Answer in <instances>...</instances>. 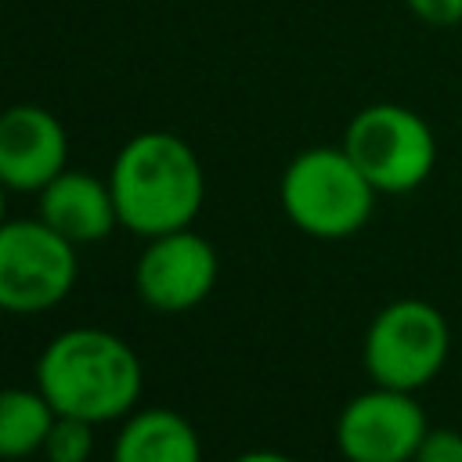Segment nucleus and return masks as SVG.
Segmentation results:
<instances>
[{"label":"nucleus","mask_w":462,"mask_h":462,"mask_svg":"<svg viewBox=\"0 0 462 462\" xmlns=\"http://www.w3.org/2000/svg\"><path fill=\"white\" fill-rule=\"evenodd\" d=\"M36 386L58 415H76L94 426L123 422L141 408L144 365L123 336L79 325L47 339L36 357Z\"/></svg>","instance_id":"nucleus-1"},{"label":"nucleus","mask_w":462,"mask_h":462,"mask_svg":"<svg viewBox=\"0 0 462 462\" xmlns=\"http://www.w3.org/2000/svg\"><path fill=\"white\" fill-rule=\"evenodd\" d=\"M119 227L137 238L191 227L206 202V173L195 148L170 130L130 137L108 170Z\"/></svg>","instance_id":"nucleus-2"},{"label":"nucleus","mask_w":462,"mask_h":462,"mask_svg":"<svg viewBox=\"0 0 462 462\" xmlns=\"http://www.w3.org/2000/svg\"><path fill=\"white\" fill-rule=\"evenodd\" d=\"M375 195L379 191L354 166L343 144H314L296 152L278 180V202L292 227L321 242L357 235L372 220Z\"/></svg>","instance_id":"nucleus-3"},{"label":"nucleus","mask_w":462,"mask_h":462,"mask_svg":"<svg viewBox=\"0 0 462 462\" xmlns=\"http://www.w3.org/2000/svg\"><path fill=\"white\" fill-rule=\"evenodd\" d=\"M343 148L379 195H408L433 173L437 137L430 123L397 101H372L350 116Z\"/></svg>","instance_id":"nucleus-4"},{"label":"nucleus","mask_w":462,"mask_h":462,"mask_svg":"<svg viewBox=\"0 0 462 462\" xmlns=\"http://www.w3.org/2000/svg\"><path fill=\"white\" fill-rule=\"evenodd\" d=\"M451 350L448 318L415 296L386 303L365 328L361 361L375 386L390 390H422L440 375Z\"/></svg>","instance_id":"nucleus-5"},{"label":"nucleus","mask_w":462,"mask_h":462,"mask_svg":"<svg viewBox=\"0 0 462 462\" xmlns=\"http://www.w3.org/2000/svg\"><path fill=\"white\" fill-rule=\"evenodd\" d=\"M76 274V245L40 217L0 224V310H51L72 292Z\"/></svg>","instance_id":"nucleus-6"},{"label":"nucleus","mask_w":462,"mask_h":462,"mask_svg":"<svg viewBox=\"0 0 462 462\" xmlns=\"http://www.w3.org/2000/svg\"><path fill=\"white\" fill-rule=\"evenodd\" d=\"M430 422L415 393L375 386L350 397L336 419V448L346 462H411Z\"/></svg>","instance_id":"nucleus-7"},{"label":"nucleus","mask_w":462,"mask_h":462,"mask_svg":"<svg viewBox=\"0 0 462 462\" xmlns=\"http://www.w3.org/2000/svg\"><path fill=\"white\" fill-rule=\"evenodd\" d=\"M220 274V260L209 238L191 227L144 238V249L134 263V289L141 303L162 314H180L199 307Z\"/></svg>","instance_id":"nucleus-8"},{"label":"nucleus","mask_w":462,"mask_h":462,"mask_svg":"<svg viewBox=\"0 0 462 462\" xmlns=\"http://www.w3.org/2000/svg\"><path fill=\"white\" fill-rule=\"evenodd\" d=\"M69 170V134L61 119L32 101L0 112V184L7 191H43Z\"/></svg>","instance_id":"nucleus-9"},{"label":"nucleus","mask_w":462,"mask_h":462,"mask_svg":"<svg viewBox=\"0 0 462 462\" xmlns=\"http://www.w3.org/2000/svg\"><path fill=\"white\" fill-rule=\"evenodd\" d=\"M36 195H40V220L51 224L58 235H65L72 245L105 242L119 224L108 177L101 180L87 170H61Z\"/></svg>","instance_id":"nucleus-10"},{"label":"nucleus","mask_w":462,"mask_h":462,"mask_svg":"<svg viewBox=\"0 0 462 462\" xmlns=\"http://www.w3.org/2000/svg\"><path fill=\"white\" fill-rule=\"evenodd\" d=\"M112 462H202V440L173 408H134L116 433Z\"/></svg>","instance_id":"nucleus-11"},{"label":"nucleus","mask_w":462,"mask_h":462,"mask_svg":"<svg viewBox=\"0 0 462 462\" xmlns=\"http://www.w3.org/2000/svg\"><path fill=\"white\" fill-rule=\"evenodd\" d=\"M51 401L40 386H4L0 390V462H18L40 455L47 430L54 422Z\"/></svg>","instance_id":"nucleus-12"},{"label":"nucleus","mask_w":462,"mask_h":462,"mask_svg":"<svg viewBox=\"0 0 462 462\" xmlns=\"http://www.w3.org/2000/svg\"><path fill=\"white\" fill-rule=\"evenodd\" d=\"M40 455L47 462H87L94 455V422L76 415H54Z\"/></svg>","instance_id":"nucleus-13"},{"label":"nucleus","mask_w":462,"mask_h":462,"mask_svg":"<svg viewBox=\"0 0 462 462\" xmlns=\"http://www.w3.org/2000/svg\"><path fill=\"white\" fill-rule=\"evenodd\" d=\"M411 462H462V433L448 426H430Z\"/></svg>","instance_id":"nucleus-14"},{"label":"nucleus","mask_w":462,"mask_h":462,"mask_svg":"<svg viewBox=\"0 0 462 462\" xmlns=\"http://www.w3.org/2000/svg\"><path fill=\"white\" fill-rule=\"evenodd\" d=\"M404 7L422 25H437V29L462 25V0H404Z\"/></svg>","instance_id":"nucleus-15"},{"label":"nucleus","mask_w":462,"mask_h":462,"mask_svg":"<svg viewBox=\"0 0 462 462\" xmlns=\"http://www.w3.org/2000/svg\"><path fill=\"white\" fill-rule=\"evenodd\" d=\"M231 462H296L292 455H285V451H271V448H256V451H242L238 458H231Z\"/></svg>","instance_id":"nucleus-16"},{"label":"nucleus","mask_w":462,"mask_h":462,"mask_svg":"<svg viewBox=\"0 0 462 462\" xmlns=\"http://www.w3.org/2000/svg\"><path fill=\"white\" fill-rule=\"evenodd\" d=\"M7 220V188L0 184V224Z\"/></svg>","instance_id":"nucleus-17"}]
</instances>
